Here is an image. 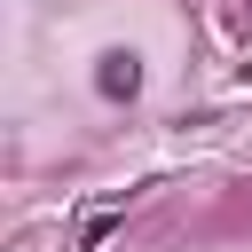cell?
I'll return each instance as SVG.
<instances>
[{
	"label": "cell",
	"instance_id": "obj_1",
	"mask_svg": "<svg viewBox=\"0 0 252 252\" xmlns=\"http://www.w3.org/2000/svg\"><path fill=\"white\" fill-rule=\"evenodd\" d=\"M134 87H142L134 55H102V94H134Z\"/></svg>",
	"mask_w": 252,
	"mask_h": 252
}]
</instances>
